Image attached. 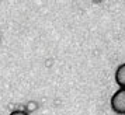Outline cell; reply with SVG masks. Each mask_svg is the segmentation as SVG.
<instances>
[{
  "label": "cell",
  "mask_w": 125,
  "mask_h": 115,
  "mask_svg": "<svg viewBox=\"0 0 125 115\" xmlns=\"http://www.w3.org/2000/svg\"><path fill=\"white\" fill-rule=\"evenodd\" d=\"M9 115H28L25 111H21V109H18V111H13V112H10Z\"/></svg>",
  "instance_id": "3"
},
{
  "label": "cell",
  "mask_w": 125,
  "mask_h": 115,
  "mask_svg": "<svg viewBox=\"0 0 125 115\" xmlns=\"http://www.w3.org/2000/svg\"><path fill=\"white\" fill-rule=\"evenodd\" d=\"M115 81L121 88H125V63L119 65L115 72Z\"/></svg>",
  "instance_id": "2"
},
{
  "label": "cell",
  "mask_w": 125,
  "mask_h": 115,
  "mask_svg": "<svg viewBox=\"0 0 125 115\" xmlns=\"http://www.w3.org/2000/svg\"><path fill=\"white\" fill-rule=\"evenodd\" d=\"M110 105L115 114L125 115V88H119L118 91L114 93Z\"/></svg>",
  "instance_id": "1"
}]
</instances>
